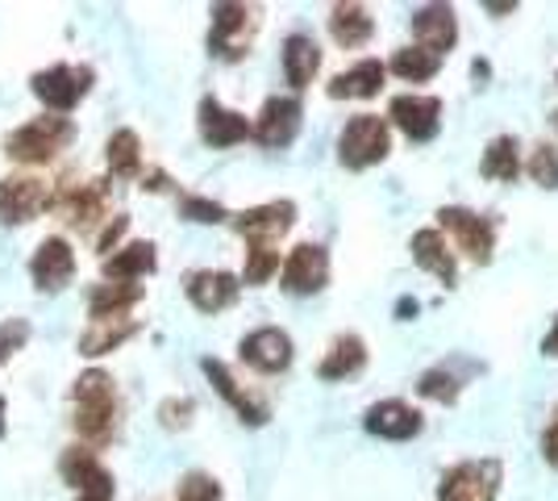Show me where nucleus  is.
I'll list each match as a JSON object with an SVG mask.
<instances>
[{"label":"nucleus","mask_w":558,"mask_h":501,"mask_svg":"<svg viewBox=\"0 0 558 501\" xmlns=\"http://www.w3.org/2000/svg\"><path fill=\"white\" fill-rule=\"evenodd\" d=\"M317 68H322L317 43H313L308 34H292V38L283 43V75H288V84H292V88H308Z\"/></svg>","instance_id":"b1692460"},{"label":"nucleus","mask_w":558,"mask_h":501,"mask_svg":"<svg viewBox=\"0 0 558 501\" xmlns=\"http://www.w3.org/2000/svg\"><path fill=\"white\" fill-rule=\"evenodd\" d=\"M500 493V460H466L450 468L438 485V501H496Z\"/></svg>","instance_id":"20e7f679"},{"label":"nucleus","mask_w":558,"mask_h":501,"mask_svg":"<svg viewBox=\"0 0 558 501\" xmlns=\"http://www.w3.org/2000/svg\"><path fill=\"white\" fill-rule=\"evenodd\" d=\"M238 288H242L238 276L213 272V267L187 276V297H192V306L201 313H217V310H226V306H233V301H238Z\"/></svg>","instance_id":"6ab92c4d"},{"label":"nucleus","mask_w":558,"mask_h":501,"mask_svg":"<svg viewBox=\"0 0 558 501\" xmlns=\"http://www.w3.org/2000/svg\"><path fill=\"white\" fill-rule=\"evenodd\" d=\"M59 473L80 493V501H113V473L88 448H68L59 460Z\"/></svg>","instance_id":"0eeeda50"},{"label":"nucleus","mask_w":558,"mask_h":501,"mask_svg":"<svg viewBox=\"0 0 558 501\" xmlns=\"http://www.w3.org/2000/svg\"><path fill=\"white\" fill-rule=\"evenodd\" d=\"M542 452H546V460L558 468V418L550 422V430H546V439H542Z\"/></svg>","instance_id":"ea45409f"},{"label":"nucleus","mask_w":558,"mask_h":501,"mask_svg":"<svg viewBox=\"0 0 558 501\" xmlns=\"http://www.w3.org/2000/svg\"><path fill=\"white\" fill-rule=\"evenodd\" d=\"M417 393L421 397H434V402L450 406V402L459 397V377H454V372H446V368H429V372L417 381Z\"/></svg>","instance_id":"72a5a7b5"},{"label":"nucleus","mask_w":558,"mask_h":501,"mask_svg":"<svg viewBox=\"0 0 558 501\" xmlns=\"http://www.w3.org/2000/svg\"><path fill=\"white\" fill-rule=\"evenodd\" d=\"M438 222H442V230L454 235L459 251H466L475 263L492 260V251H496V230H492L488 217L471 214L463 205H446V210H438Z\"/></svg>","instance_id":"6e6552de"},{"label":"nucleus","mask_w":558,"mask_h":501,"mask_svg":"<svg viewBox=\"0 0 558 501\" xmlns=\"http://www.w3.org/2000/svg\"><path fill=\"white\" fill-rule=\"evenodd\" d=\"M0 434H4V397H0Z\"/></svg>","instance_id":"c03bdc74"},{"label":"nucleus","mask_w":558,"mask_h":501,"mask_svg":"<svg viewBox=\"0 0 558 501\" xmlns=\"http://www.w3.org/2000/svg\"><path fill=\"white\" fill-rule=\"evenodd\" d=\"M138 297H142V285H134V281H109V285L93 288L88 313H93V322L125 318V310H130V306H138Z\"/></svg>","instance_id":"a878e982"},{"label":"nucleus","mask_w":558,"mask_h":501,"mask_svg":"<svg viewBox=\"0 0 558 501\" xmlns=\"http://www.w3.org/2000/svg\"><path fill=\"white\" fill-rule=\"evenodd\" d=\"M550 126H555V130H558V109H555V114H550Z\"/></svg>","instance_id":"a18cd8bd"},{"label":"nucleus","mask_w":558,"mask_h":501,"mask_svg":"<svg viewBox=\"0 0 558 501\" xmlns=\"http://www.w3.org/2000/svg\"><path fill=\"white\" fill-rule=\"evenodd\" d=\"M413 34H417L421 50L442 59L446 50L459 43V17H454L450 4H425L413 13Z\"/></svg>","instance_id":"2eb2a0df"},{"label":"nucleus","mask_w":558,"mask_h":501,"mask_svg":"<svg viewBox=\"0 0 558 501\" xmlns=\"http://www.w3.org/2000/svg\"><path fill=\"white\" fill-rule=\"evenodd\" d=\"M138 331L130 318H109V322H93V331L80 334V351L84 356H105V351H113V347H121L130 334Z\"/></svg>","instance_id":"c756f323"},{"label":"nucleus","mask_w":558,"mask_h":501,"mask_svg":"<svg viewBox=\"0 0 558 501\" xmlns=\"http://www.w3.org/2000/svg\"><path fill=\"white\" fill-rule=\"evenodd\" d=\"M542 351H546V356H558V318H555V326H550V334H546V343H542Z\"/></svg>","instance_id":"79ce46f5"},{"label":"nucleus","mask_w":558,"mask_h":501,"mask_svg":"<svg viewBox=\"0 0 558 501\" xmlns=\"http://www.w3.org/2000/svg\"><path fill=\"white\" fill-rule=\"evenodd\" d=\"M255 134V126L242 118V114H233V109H226L221 100H213V96H205L201 100V139L209 146H233L242 143V139H251Z\"/></svg>","instance_id":"dca6fc26"},{"label":"nucleus","mask_w":558,"mask_h":501,"mask_svg":"<svg viewBox=\"0 0 558 501\" xmlns=\"http://www.w3.org/2000/svg\"><path fill=\"white\" fill-rule=\"evenodd\" d=\"M484 9H488V13H512L517 4H512V0H505V4H484Z\"/></svg>","instance_id":"37998d69"},{"label":"nucleus","mask_w":558,"mask_h":501,"mask_svg":"<svg viewBox=\"0 0 558 501\" xmlns=\"http://www.w3.org/2000/svg\"><path fill=\"white\" fill-rule=\"evenodd\" d=\"M296 134H301V100L271 96L255 121V139L263 146H288Z\"/></svg>","instance_id":"4468645a"},{"label":"nucleus","mask_w":558,"mask_h":501,"mask_svg":"<svg viewBox=\"0 0 558 501\" xmlns=\"http://www.w3.org/2000/svg\"><path fill=\"white\" fill-rule=\"evenodd\" d=\"M279 281H283L288 293H296V297H304V293H322L326 281H329L326 247H317V242H301V247L288 255L283 272H279Z\"/></svg>","instance_id":"9b49d317"},{"label":"nucleus","mask_w":558,"mask_h":501,"mask_svg":"<svg viewBox=\"0 0 558 501\" xmlns=\"http://www.w3.org/2000/svg\"><path fill=\"white\" fill-rule=\"evenodd\" d=\"M388 114L413 143H429L442 126V100L438 96H396Z\"/></svg>","instance_id":"ddd939ff"},{"label":"nucleus","mask_w":558,"mask_h":501,"mask_svg":"<svg viewBox=\"0 0 558 501\" xmlns=\"http://www.w3.org/2000/svg\"><path fill=\"white\" fill-rule=\"evenodd\" d=\"M71 134L75 130H71L68 118H34L4 139V155L22 159V164H47V159H54L71 143Z\"/></svg>","instance_id":"7ed1b4c3"},{"label":"nucleus","mask_w":558,"mask_h":501,"mask_svg":"<svg viewBox=\"0 0 558 501\" xmlns=\"http://www.w3.org/2000/svg\"><path fill=\"white\" fill-rule=\"evenodd\" d=\"M329 34H333L338 47L354 50L375 34V22L363 4H333V13H329Z\"/></svg>","instance_id":"393cba45"},{"label":"nucleus","mask_w":558,"mask_h":501,"mask_svg":"<svg viewBox=\"0 0 558 501\" xmlns=\"http://www.w3.org/2000/svg\"><path fill=\"white\" fill-rule=\"evenodd\" d=\"M71 402H75V430L80 439L88 443H109L117 430V389L109 372H84L75 389H71Z\"/></svg>","instance_id":"f257e3e1"},{"label":"nucleus","mask_w":558,"mask_h":501,"mask_svg":"<svg viewBox=\"0 0 558 501\" xmlns=\"http://www.w3.org/2000/svg\"><path fill=\"white\" fill-rule=\"evenodd\" d=\"M105 155H109L113 176H138L142 171V143L134 130H117L109 146H105Z\"/></svg>","instance_id":"7c9ffc66"},{"label":"nucleus","mask_w":558,"mask_h":501,"mask_svg":"<svg viewBox=\"0 0 558 501\" xmlns=\"http://www.w3.org/2000/svg\"><path fill=\"white\" fill-rule=\"evenodd\" d=\"M363 422H367L372 434L392 439V443H404V439L421 434V414L409 402H375Z\"/></svg>","instance_id":"aec40b11"},{"label":"nucleus","mask_w":558,"mask_h":501,"mask_svg":"<svg viewBox=\"0 0 558 501\" xmlns=\"http://www.w3.org/2000/svg\"><path fill=\"white\" fill-rule=\"evenodd\" d=\"M438 68H442V59H438V55H429V50H421V47H404V50H396L392 55V72L400 75V80H413V84L434 80Z\"/></svg>","instance_id":"2f4dec72"},{"label":"nucleus","mask_w":558,"mask_h":501,"mask_svg":"<svg viewBox=\"0 0 558 501\" xmlns=\"http://www.w3.org/2000/svg\"><path fill=\"white\" fill-rule=\"evenodd\" d=\"M187 414H192V402H187V397H184V402H167V406H163V422H167V427H184Z\"/></svg>","instance_id":"58836bf2"},{"label":"nucleus","mask_w":558,"mask_h":501,"mask_svg":"<svg viewBox=\"0 0 558 501\" xmlns=\"http://www.w3.org/2000/svg\"><path fill=\"white\" fill-rule=\"evenodd\" d=\"M413 260H417V267L434 272L446 288H454V281H459V263H454V251L446 247L442 230H417L413 235Z\"/></svg>","instance_id":"4be33fe9"},{"label":"nucleus","mask_w":558,"mask_h":501,"mask_svg":"<svg viewBox=\"0 0 558 501\" xmlns=\"http://www.w3.org/2000/svg\"><path fill=\"white\" fill-rule=\"evenodd\" d=\"M71 272H75V255H71V247L63 239H47L34 251L29 276H34V285L43 288V293H59L71 281Z\"/></svg>","instance_id":"a211bd4d"},{"label":"nucleus","mask_w":558,"mask_h":501,"mask_svg":"<svg viewBox=\"0 0 558 501\" xmlns=\"http://www.w3.org/2000/svg\"><path fill=\"white\" fill-rule=\"evenodd\" d=\"M255 29H258V9H251V4H213V34H209L213 55L242 59Z\"/></svg>","instance_id":"39448f33"},{"label":"nucleus","mask_w":558,"mask_h":501,"mask_svg":"<svg viewBox=\"0 0 558 501\" xmlns=\"http://www.w3.org/2000/svg\"><path fill=\"white\" fill-rule=\"evenodd\" d=\"M29 88L34 96L50 105V109H59V114H68L75 109L88 88H93V68H71V63H59V68H47V72H38L29 80Z\"/></svg>","instance_id":"423d86ee"},{"label":"nucleus","mask_w":558,"mask_h":501,"mask_svg":"<svg viewBox=\"0 0 558 501\" xmlns=\"http://www.w3.org/2000/svg\"><path fill=\"white\" fill-rule=\"evenodd\" d=\"M146 272H155V247L150 242H130L117 255H105V276L109 281H138Z\"/></svg>","instance_id":"cd10ccee"},{"label":"nucleus","mask_w":558,"mask_h":501,"mask_svg":"<svg viewBox=\"0 0 558 501\" xmlns=\"http://www.w3.org/2000/svg\"><path fill=\"white\" fill-rule=\"evenodd\" d=\"M392 151V134H388V121L375 118V114H359V118L347 121L342 139H338V159L350 171H363V167L388 159Z\"/></svg>","instance_id":"f03ea898"},{"label":"nucleus","mask_w":558,"mask_h":501,"mask_svg":"<svg viewBox=\"0 0 558 501\" xmlns=\"http://www.w3.org/2000/svg\"><path fill=\"white\" fill-rule=\"evenodd\" d=\"M279 267V251L267 242H246V285H263Z\"/></svg>","instance_id":"473e14b6"},{"label":"nucleus","mask_w":558,"mask_h":501,"mask_svg":"<svg viewBox=\"0 0 558 501\" xmlns=\"http://www.w3.org/2000/svg\"><path fill=\"white\" fill-rule=\"evenodd\" d=\"M180 214L192 217V222H226V210H221L217 201H209V196H192V192L180 196Z\"/></svg>","instance_id":"e433bc0d"},{"label":"nucleus","mask_w":558,"mask_h":501,"mask_svg":"<svg viewBox=\"0 0 558 501\" xmlns=\"http://www.w3.org/2000/svg\"><path fill=\"white\" fill-rule=\"evenodd\" d=\"M530 176H534L542 189H558V146H550V143L534 146V155H530Z\"/></svg>","instance_id":"f704fd0d"},{"label":"nucleus","mask_w":558,"mask_h":501,"mask_svg":"<svg viewBox=\"0 0 558 501\" xmlns=\"http://www.w3.org/2000/svg\"><path fill=\"white\" fill-rule=\"evenodd\" d=\"M175 501H221V485L209 473H187L175 489Z\"/></svg>","instance_id":"c9c22d12"},{"label":"nucleus","mask_w":558,"mask_h":501,"mask_svg":"<svg viewBox=\"0 0 558 501\" xmlns=\"http://www.w3.org/2000/svg\"><path fill=\"white\" fill-rule=\"evenodd\" d=\"M201 368L209 372V381L217 384V393H221V397H226V402L238 409V418H242V422H251V427H263V422L271 418V414H267V406H263L258 397H251L246 389H238V381H233L230 368H226L221 359H205Z\"/></svg>","instance_id":"412c9836"},{"label":"nucleus","mask_w":558,"mask_h":501,"mask_svg":"<svg viewBox=\"0 0 558 501\" xmlns=\"http://www.w3.org/2000/svg\"><path fill=\"white\" fill-rule=\"evenodd\" d=\"M292 222H296V205H292V201H267V205H258V210H246V214L233 217V226H238L242 239L267 242V247H276V242L292 230Z\"/></svg>","instance_id":"f8f14e48"},{"label":"nucleus","mask_w":558,"mask_h":501,"mask_svg":"<svg viewBox=\"0 0 558 501\" xmlns=\"http://www.w3.org/2000/svg\"><path fill=\"white\" fill-rule=\"evenodd\" d=\"M29 338V326H25L22 318H13V322H4L0 326V359H9L13 351H22V343Z\"/></svg>","instance_id":"4c0bfd02"},{"label":"nucleus","mask_w":558,"mask_h":501,"mask_svg":"<svg viewBox=\"0 0 558 501\" xmlns=\"http://www.w3.org/2000/svg\"><path fill=\"white\" fill-rule=\"evenodd\" d=\"M384 75L388 68L379 63V59H363V63H354L350 72L333 75V84H329V96H375L379 93V84H384Z\"/></svg>","instance_id":"bb28decb"},{"label":"nucleus","mask_w":558,"mask_h":501,"mask_svg":"<svg viewBox=\"0 0 558 501\" xmlns=\"http://www.w3.org/2000/svg\"><path fill=\"white\" fill-rule=\"evenodd\" d=\"M54 210L63 214L68 226L80 230H93L96 222L109 210V196H105V180H84V184H63L54 196Z\"/></svg>","instance_id":"9d476101"},{"label":"nucleus","mask_w":558,"mask_h":501,"mask_svg":"<svg viewBox=\"0 0 558 501\" xmlns=\"http://www.w3.org/2000/svg\"><path fill=\"white\" fill-rule=\"evenodd\" d=\"M363 363H367L363 338H359V334H338L333 347L326 351V359L317 363V377H322V381H342V377H354Z\"/></svg>","instance_id":"5701e85b"},{"label":"nucleus","mask_w":558,"mask_h":501,"mask_svg":"<svg viewBox=\"0 0 558 501\" xmlns=\"http://www.w3.org/2000/svg\"><path fill=\"white\" fill-rule=\"evenodd\" d=\"M50 205V189L34 176H9L0 180V226L34 222Z\"/></svg>","instance_id":"1a4fd4ad"},{"label":"nucleus","mask_w":558,"mask_h":501,"mask_svg":"<svg viewBox=\"0 0 558 501\" xmlns=\"http://www.w3.org/2000/svg\"><path fill=\"white\" fill-rule=\"evenodd\" d=\"M480 171H484L488 180L512 184V180L521 176V151H517V139H509V134L492 139L488 151H484V159H480Z\"/></svg>","instance_id":"c85d7f7f"},{"label":"nucleus","mask_w":558,"mask_h":501,"mask_svg":"<svg viewBox=\"0 0 558 501\" xmlns=\"http://www.w3.org/2000/svg\"><path fill=\"white\" fill-rule=\"evenodd\" d=\"M125 226H130V222H125V217H117L113 226L105 230V239H100V251H113V242L121 239V235H125Z\"/></svg>","instance_id":"a19ab883"},{"label":"nucleus","mask_w":558,"mask_h":501,"mask_svg":"<svg viewBox=\"0 0 558 501\" xmlns=\"http://www.w3.org/2000/svg\"><path fill=\"white\" fill-rule=\"evenodd\" d=\"M242 359L258 372H283L292 363V338L276 326H263L242 338Z\"/></svg>","instance_id":"f3484780"}]
</instances>
